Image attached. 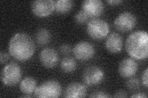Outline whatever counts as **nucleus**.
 <instances>
[{
	"label": "nucleus",
	"mask_w": 148,
	"mask_h": 98,
	"mask_svg": "<svg viewBox=\"0 0 148 98\" xmlns=\"http://www.w3.org/2000/svg\"><path fill=\"white\" fill-rule=\"evenodd\" d=\"M34 93L36 97H58L62 93V87L57 80H49L41 83Z\"/></svg>",
	"instance_id": "nucleus-5"
},
{
	"label": "nucleus",
	"mask_w": 148,
	"mask_h": 98,
	"mask_svg": "<svg viewBox=\"0 0 148 98\" xmlns=\"http://www.w3.org/2000/svg\"><path fill=\"white\" fill-rule=\"evenodd\" d=\"M39 58L40 63L44 67L51 69L57 65L59 61V55L55 49L46 47L41 51Z\"/></svg>",
	"instance_id": "nucleus-11"
},
{
	"label": "nucleus",
	"mask_w": 148,
	"mask_h": 98,
	"mask_svg": "<svg viewBox=\"0 0 148 98\" xmlns=\"http://www.w3.org/2000/svg\"><path fill=\"white\" fill-rule=\"evenodd\" d=\"M9 59V55L4 52H1L0 53V61H1V64L5 63Z\"/></svg>",
	"instance_id": "nucleus-24"
},
{
	"label": "nucleus",
	"mask_w": 148,
	"mask_h": 98,
	"mask_svg": "<svg viewBox=\"0 0 148 98\" xmlns=\"http://www.w3.org/2000/svg\"><path fill=\"white\" fill-rule=\"evenodd\" d=\"M113 96L115 97H127L128 96L125 91L120 90L115 93Z\"/></svg>",
	"instance_id": "nucleus-25"
},
{
	"label": "nucleus",
	"mask_w": 148,
	"mask_h": 98,
	"mask_svg": "<svg viewBox=\"0 0 148 98\" xmlns=\"http://www.w3.org/2000/svg\"><path fill=\"white\" fill-rule=\"evenodd\" d=\"M73 4L71 0H58L55 1V11L59 14H65L71 11Z\"/></svg>",
	"instance_id": "nucleus-16"
},
{
	"label": "nucleus",
	"mask_w": 148,
	"mask_h": 98,
	"mask_svg": "<svg viewBox=\"0 0 148 98\" xmlns=\"http://www.w3.org/2000/svg\"><path fill=\"white\" fill-rule=\"evenodd\" d=\"M108 3L111 4V5H117V4H119L120 3H121L123 2L122 0H108L106 1Z\"/></svg>",
	"instance_id": "nucleus-26"
},
{
	"label": "nucleus",
	"mask_w": 148,
	"mask_h": 98,
	"mask_svg": "<svg viewBox=\"0 0 148 98\" xmlns=\"http://www.w3.org/2000/svg\"><path fill=\"white\" fill-rule=\"evenodd\" d=\"M61 68L62 71H64V72H72L76 69V61L71 57H67L64 58L61 63Z\"/></svg>",
	"instance_id": "nucleus-17"
},
{
	"label": "nucleus",
	"mask_w": 148,
	"mask_h": 98,
	"mask_svg": "<svg viewBox=\"0 0 148 98\" xmlns=\"http://www.w3.org/2000/svg\"><path fill=\"white\" fill-rule=\"evenodd\" d=\"M50 32L46 28H41L36 34V40L37 43L40 45H44L47 44L51 40Z\"/></svg>",
	"instance_id": "nucleus-18"
},
{
	"label": "nucleus",
	"mask_w": 148,
	"mask_h": 98,
	"mask_svg": "<svg viewBox=\"0 0 148 98\" xmlns=\"http://www.w3.org/2000/svg\"><path fill=\"white\" fill-rule=\"evenodd\" d=\"M86 31L92 39L101 40L108 36L110 28L106 21L101 18H94L88 22Z\"/></svg>",
	"instance_id": "nucleus-3"
},
{
	"label": "nucleus",
	"mask_w": 148,
	"mask_h": 98,
	"mask_svg": "<svg viewBox=\"0 0 148 98\" xmlns=\"http://www.w3.org/2000/svg\"><path fill=\"white\" fill-rule=\"evenodd\" d=\"M104 4L101 0H85L82 4V10L89 17L97 18L104 11Z\"/></svg>",
	"instance_id": "nucleus-10"
},
{
	"label": "nucleus",
	"mask_w": 148,
	"mask_h": 98,
	"mask_svg": "<svg viewBox=\"0 0 148 98\" xmlns=\"http://www.w3.org/2000/svg\"><path fill=\"white\" fill-rule=\"evenodd\" d=\"M9 53L11 57L20 62L30 59L35 52L34 41L27 33L17 32L14 34L8 45Z\"/></svg>",
	"instance_id": "nucleus-1"
},
{
	"label": "nucleus",
	"mask_w": 148,
	"mask_h": 98,
	"mask_svg": "<svg viewBox=\"0 0 148 98\" xmlns=\"http://www.w3.org/2000/svg\"><path fill=\"white\" fill-rule=\"evenodd\" d=\"M111 97L112 96L109 95L108 93L101 90L95 91L93 93H92L90 95V97H94V98H107V97Z\"/></svg>",
	"instance_id": "nucleus-21"
},
{
	"label": "nucleus",
	"mask_w": 148,
	"mask_h": 98,
	"mask_svg": "<svg viewBox=\"0 0 148 98\" xmlns=\"http://www.w3.org/2000/svg\"><path fill=\"white\" fill-rule=\"evenodd\" d=\"M104 72L101 68L91 66L86 68L83 71L82 80L86 85L89 87L96 86L103 82Z\"/></svg>",
	"instance_id": "nucleus-6"
},
{
	"label": "nucleus",
	"mask_w": 148,
	"mask_h": 98,
	"mask_svg": "<svg viewBox=\"0 0 148 98\" xmlns=\"http://www.w3.org/2000/svg\"><path fill=\"white\" fill-rule=\"evenodd\" d=\"M147 71L148 69L146 68L145 69V71L143 72L142 76H141V80H142V83L143 84L146 88H147L148 86V80H147Z\"/></svg>",
	"instance_id": "nucleus-23"
},
{
	"label": "nucleus",
	"mask_w": 148,
	"mask_h": 98,
	"mask_svg": "<svg viewBox=\"0 0 148 98\" xmlns=\"http://www.w3.org/2000/svg\"><path fill=\"white\" fill-rule=\"evenodd\" d=\"M126 86L130 91H136L139 89L140 86V81L138 78L132 77L129 78L126 82Z\"/></svg>",
	"instance_id": "nucleus-19"
},
{
	"label": "nucleus",
	"mask_w": 148,
	"mask_h": 98,
	"mask_svg": "<svg viewBox=\"0 0 148 98\" xmlns=\"http://www.w3.org/2000/svg\"><path fill=\"white\" fill-rule=\"evenodd\" d=\"M118 71L120 76L122 77H132L137 72L138 64L133 58H126L120 62Z\"/></svg>",
	"instance_id": "nucleus-12"
},
{
	"label": "nucleus",
	"mask_w": 148,
	"mask_h": 98,
	"mask_svg": "<svg viewBox=\"0 0 148 98\" xmlns=\"http://www.w3.org/2000/svg\"><path fill=\"white\" fill-rule=\"evenodd\" d=\"M105 46L109 52L117 53L121 52L123 47V39L122 36L117 32H112L106 39Z\"/></svg>",
	"instance_id": "nucleus-13"
},
{
	"label": "nucleus",
	"mask_w": 148,
	"mask_h": 98,
	"mask_svg": "<svg viewBox=\"0 0 148 98\" xmlns=\"http://www.w3.org/2000/svg\"><path fill=\"white\" fill-rule=\"evenodd\" d=\"M125 50L132 58L142 60L148 56V34L143 30L135 31L127 37Z\"/></svg>",
	"instance_id": "nucleus-2"
},
{
	"label": "nucleus",
	"mask_w": 148,
	"mask_h": 98,
	"mask_svg": "<svg viewBox=\"0 0 148 98\" xmlns=\"http://www.w3.org/2000/svg\"><path fill=\"white\" fill-rule=\"evenodd\" d=\"M73 53L77 59L85 62L94 57L95 48L94 45L89 42L80 41L74 47Z\"/></svg>",
	"instance_id": "nucleus-9"
},
{
	"label": "nucleus",
	"mask_w": 148,
	"mask_h": 98,
	"mask_svg": "<svg viewBox=\"0 0 148 98\" xmlns=\"http://www.w3.org/2000/svg\"><path fill=\"white\" fill-rule=\"evenodd\" d=\"M22 71L21 66L16 63H10L3 68L1 72V80L8 87L14 86L21 80Z\"/></svg>",
	"instance_id": "nucleus-4"
},
{
	"label": "nucleus",
	"mask_w": 148,
	"mask_h": 98,
	"mask_svg": "<svg viewBox=\"0 0 148 98\" xmlns=\"http://www.w3.org/2000/svg\"><path fill=\"white\" fill-rule=\"evenodd\" d=\"M74 18H75V20L78 24H83L87 22L89 17L86 14L85 12L81 10L76 13Z\"/></svg>",
	"instance_id": "nucleus-20"
},
{
	"label": "nucleus",
	"mask_w": 148,
	"mask_h": 98,
	"mask_svg": "<svg viewBox=\"0 0 148 98\" xmlns=\"http://www.w3.org/2000/svg\"><path fill=\"white\" fill-rule=\"evenodd\" d=\"M60 51L63 55H67L71 52V47L68 44H62L60 47Z\"/></svg>",
	"instance_id": "nucleus-22"
},
{
	"label": "nucleus",
	"mask_w": 148,
	"mask_h": 98,
	"mask_svg": "<svg viewBox=\"0 0 148 98\" xmlns=\"http://www.w3.org/2000/svg\"><path fill=\"white\" fill-rule=\"evenodd\" d=\"M37 82L32 77H26L21 82L20 90L25 95H31L34 93L37 88Z\"/></svg>",
	"instance_id": "nucleus-15"
},
{
	"label": "nucleus",
	"mask_w": 148,
	"mask_h": 98,
	"mask_svg": "<svg viewBox=\"0 0 148 98\" xmlns=\"http://www.w3.org/2000/svg\"><path fill=\"white\" fill-rule=\"evenodd\" d=\"M131 97H140V98H146L147 96L145 94V93H136L135 95H133L131 96Z\"/></svg>",
	"instance_id": "nucleus-27"
},
{
	"label": "nucleus",
	"mask_w": 148,
	"mask_h": 98,
	"mask_svg": "<svg viewBox=\"0 0 148 98\" xmlns=\"http://www.w3.org/2000/svg\"><path fill=\"white\" fill-rule=\"evenodd\" d=\"M32 11L38 17L50 16L55 10V1L53 0H36L32 2Z\"/></svg>",
	"instance_id": "nucleus-8"
},
{
	"label": "nucleus",
	"mask_w": 148,
	"mask_h": 98,
	"mask_svg": "<svg viewBox=\"0 0 148 98\" xmlns=\"http://www.w3.org/2000/svg\"><path fill=\"white\" fill-rule=\"evenodd\" d=\"M87 90L83 84L74 82L67 87L64 93V97L67 98L84 97L86 96Z\"/></svg>",
	"instance_id": "nucleus-14"
},
{
	"label": "nucleus",
	"mask_w": 148,
	"mask_h": 98,
	"mask_svg": "<svg viewBox=\"0 0 148 98\" xmlns=\"http://www.w3.org/2000/svg\"><path fill=\"white\" fill-rule=\"evenodd\" d=\"M136 24V18L133 13L125 11L117 16L114 22L115 28L121 32L132 30Z\"/></svg>",
	"instance_id": "nucleus-7"
}]
</instances>
